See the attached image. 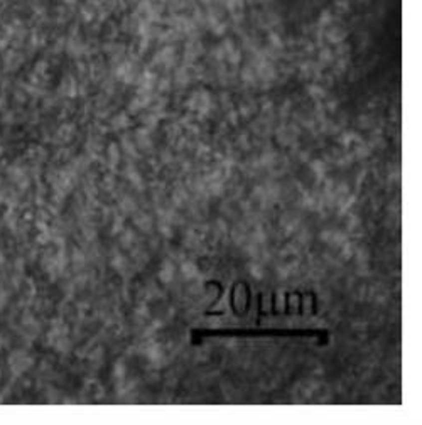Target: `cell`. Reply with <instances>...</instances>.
I'll use <instances>...</instances> for the list:
<instances>
[{
  "mask_svg": "<svg viewBox=\"0 0 422 425\" xmlns=\"http://www.w3.org/2000/svg\"><path fill=\"white\" fill-rule=\"evenodd\" d=\"M0 262H2V256H0Z\"/></svg>",
  "mask_w": 422,
  "mask_h": 425,
  "instance_id": "1",
  "label": "cell"
}]
</instances>
